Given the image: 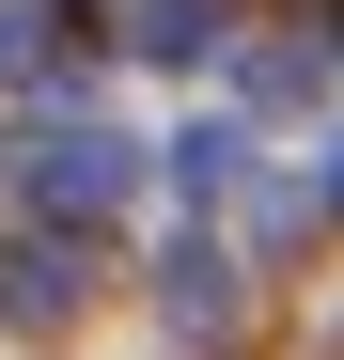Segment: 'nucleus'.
I'll list each match as a JSON object with an SVG mask.
<instances>
[{"mask_svg": "<svg viewBox=\"0 0 344 360\" xmlns=\"http://www.w3.org/2000/svg\"><path fill=\"white\" fill-rule=\"evenodd\" d=\"M110 188H126V141H94V126L47 141V204H110Z\"/></svg>", "mask_w": 344, "mask_h": 360, "instance_id": "obj_1", "label": "nucleus"}]
</instances>
